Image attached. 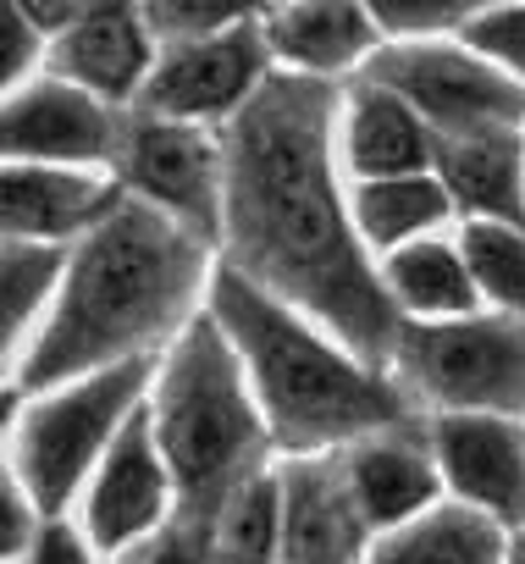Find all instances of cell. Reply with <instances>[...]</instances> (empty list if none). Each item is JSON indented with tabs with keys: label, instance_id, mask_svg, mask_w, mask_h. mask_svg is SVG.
<instances>
[{
	"label": "cell",
	"instance_id": "6da1fadb",
	"mask_svg": "<svg viewBox=\"0 0 525 564\" xmlns=\"http://www.w3.org/2000/svg\"><path fill=\"white\" fill-rule=\"evenodd\" d=\"M343 89L277 73L227 128L221 265L387 371L404 322L354 227L338 155Z\"/></svg>",
	"mask_w": 525,
	"mask_h": 564
},
{
	"label": "cell",
	"instance_id": "7a4b0ae2",
	"mask_svg": "<svg viewBox=\"0 0 525 564\" xmlns=\"http://www.w3.org/2000/svg\"><path fill=\"white\" fill-rule=\"evenodd\" d=\"M216 265L205 238L122 199L117 216L73 249L51 316L12 360V388L40 399L117 366H155L205 316Z\"/></svg>",
	"mask_w": 525,
	"mask_h": 564
},
{
	"label": "cell",
	"instance_id": "3957f363",
	"mask_svg": "<svg viewBox=\"0 0 525 564\" xmlns=\"http://www.w3.org/2000/svg\"><path fill=\"white\" fill-rule=\"evenodd\" d=\"M205 311L243 360V377L260 399L277 454L288 459L349 454L365 437L415 426V404L404 399L393 371L365 366L332 333L277 305L272 294H260L238 271L216 265Z\"/></svg>",
	"mask_w": 525,
	"mask_h": 564
},
{
	"label": "cell",
	"instance_id": "277c9868",
	"mask_svg": "<svg viewBox=\"0 0 525 564\" xmlns=\"http://www.w3.org/2000/svg\"><path fill=\"white\" fill-rule=\"evenodd\" d=\"M150 426L177 481V509L210 525L254 476L272 470V426L210 311L155 360Z\"/></svg>",
	"mask_w": 525,
	"mask_h": 564
},
{
	"label": "cell",
	"instance_id": "5b68a950",
	"mask_svg": "<svg viewBox=\"0 0 525 564\" xmlns=\"http://www.w3.org/2000/svg\"><path fill=\"white\" fill-rule=\"evenodd\" d=\"M150 382L155 366H117L56 393H40L23 404V415H12L7 476L34 498L45 520H62V509L95 481L100 459L150 404Z\"/></svg>",
	"mask_w": 525,
	"mask_h": 564
},
{
	"label": "cell",
	"instance_id": "8992f818",
	"mask_svg": "<svg viewBox=\"0 0 525 564\" xmlns=\"http://www.w3.org/2000/svg\"><path fill=\"white\" fill-rule=\"evenodd\" d=\"M393 382L426 421L437 415H503L525 421V322L475 311L464 322L404 327L393 349Z\"/></svg>",
	"mask_w": 525,
	"mask_h": 564
},
{
	"label": "cell",
	"instance_id": "52a82bcc",
	"mask_svg": "<svg viewBox=\"0 0 525 564\" xmlns=\"http://www.w3.org/2000/svg\"><path fill=\"white\" fill-rule=\"evenodd\" d=\"M360 78L393 89L431 128L437 144L475 133H525V84L475 56L464 40L382 45Z\"/></svg>",
	"mask_w": 525,
	"mask_h": 564
},
{
	"label": "cell",
	"instance_id": "ba28073f",
	"mask_svg": "<svg viewBox=\"0 0 525 564\" xmlns=\"http://www.w3.org/2000/svg\"><path fill=\"white\" fill-rule=\"evenodd\" d=\"M111 177L128 199L161 210L166 221L188 227L210 249H221V205H227V150L216 128L166 122L150 111H128L122 150Z\"/></svg>",
	"mask_w": 525,
	"mask_h": 564
},
{
	"label": "cell",
	"instance_id": "9c48e42d",
	"mask_svg": "<svg viewBox=\"0 0 525 564\" xmlns=\"http://www.w3.org/2000/svg\"><path fill=\"white\" fill-rule=\"evenodd\" d=\"M272 78H277V62H272L266 29H260V12H249L243 23H232L221 34L161 45L144 100L133 111L221 133Z\"/></svg>",
	"mask_w": 525,
	"mask_h": 564
},
{
	"label": "cell",
	"instance_id": "30bf717a",
	"mask_svg": "<svg viewBox=\"0 0 525 564\" xmlns=\"http://www.w3.org/2000/svg\"><path fill=\"white\" fill-rule=\"evenodd\" d=\"M122 122H128V111L40 73L7 95L0 139H7V161H23V166L111 172L117 150H122Z\"/></svg>",
	"mask_w": 525,
	"mask_h": 564
},
{
	"label": "cell",
	"instance_id": "8fae6325",
	"mask_svg": "<svg viewBox=\"0 0 525 564\" xmlns=\"http://www.w3.org/2000/svg\"><path fill=\"white\" fill-rule=\"evenodd\" d=\"M177 514H183L177 509V481L161 459L150 404H144L133 415V426L117 437V448L100 459L95 481L84 487V536L106 558H122V553L144 547L155 531H166Z\"/></svg>",
	"mask_w": 525,
	"mask_h": 564
},
{
	"label": "cell",
	"instance_id": "7c38bea8",
	"mask_svg": "<svg viewBox=\"0 0 525 564\" xmlns=\"http://www.w3.org/2000/svg\"><path fill=\"white\" fill-rule=\"evenodd\" d=\"M426 432L448 498L519 536L525 531V421L437 415L426 421Z\"/></svg>",
	"mask_w": 525,
	"mask_h": 564
},
{
	"label": "cell",
	"instance_id": "4fadbf2b",
	"mask_svg": "<svg viewBox=\"0 0 525 564\" xmlns=\"http://www.w3.org/2000/svg\"><path fill=\"white\" fill-rule=\"evenodd\" d=\"M283 470V564H365L376 531L349 487L343 454L277 459Z\"/></svg>",
	"mask_w": 525,
	"mask_h": 564
},
{
	"label": "cell",
	"instance_id": "5bb4252c",
	"mask_svg": "<svg viewBox=\"0 0 525 564\" xmlns=\"http://www.w3.org/2000/svg\"><path fill=\"white\" fill-rule=\"evenodd\" d=\"M155 56L161 45L144 23V7H84V18L62 40H51L45 73L117 111H133L155 73Z\"/></svg>",
	"mask_w": 525,
	"mask_h": 564
},
{
	"label": "cell",
	"instance_id": "9a60e30c",
	"mask_svg": "<svg viewBox=\"0 0 525 564\" xmlns=\"http://www.w3.org/2000/svg\"><path fill=\"white\" fill-rule=\"evenodd\" d=\"M122 183L111 172H73V166H23L7 161L0 177V227L18 243H56L78 249L95 227H106L122 205Z\"/></svg>",
	"mask_w": 525,
	"mask_h": 564
},
{
	"label": "cell",
	"instance_id": "2e32d148",
	"mask_svg": "<svg viewBox=\"0 0 525 564\" xmlns=\"http://www.w3.org/2000/svg\"><path fill=\"white\" fill-rule=\"evenodd\" d=\"M260 29H266L277 73L316 78V84H338V78L354 84L371 67V56L382 51V29H376L371 7H349V0H288V7H266Z\"/></svg>",
	"mask_w": 525,
	"mask_h": 564
},
{
	"label": "cell",
	"instance_id": "e0dca14e",
	"mask_svg": "<svg viewBox=\"0 0 525 564\" xmlns=\"http://www.w3.org/2000/svg\"><path fill=\"white\" fill-rule=\"evenodd\" d=\"M343 470H349V487H354L376 536H387V531L409 525L415 514L437 509L442 492H448L426 426H398V432L354 443L343 454Z\"/></svg>",
	"mask_w": 525,
	"mask_h": 564
},
{
	"label": "cell",
	"instance_id": "ac0fdd59",
	"mask_svg": "<svg viewBox=\"0 0 525 564\" xmlns=\"http://www.w3.org/2000/svg\"><path fill=\"white\" fill-rule=\"evenodd\" d=\"M338 155L354 183H382V177H415L437 166V139L431 128L382 84L354 78L343 84V117H338Z\"/></svg>",
	"mask_w": 525,
	"mask_h": 564
},
{
	"label": "cell",
	"instance_id": "d6986e66",
	"mask_svg": "<svg viewBox=\"0 0 525 564\" xmlns=\"http://www.w3.org/2000/svg\"><path fill=\"white\" fill-rule=\"evenodd\" d=\"M431 172L464 221L525 227V133L442 139Z\"/></svg>",
	"mask_w": 525,
	"mask_h": 564
},
{
	"label": "cell",
	"instance_id": "ffe728a7",
	"mask_svg": "<svg viewBox=\"0 0 525 564\" xmlns=\"http://www.w3.org/2000/svg\"><path fill=\"white\" fill-rule=\"evenodd\" d=\"M382 289L404 327H437L464 322L481 311V294L470 282V265L459 254V238H420L382 260Z\"/></svg>",
	"mask_w": 525,
	"mask_h": 564
},
{
	"label": "cell",
	"instance_id": "44dd1931",
	"mask_svg": "<svg viewBox=\"0 0 525 564\" xmlns=\"http://www.w3.org/2000/svg\"><path fill=\"white\" fill-rule=\"evenodd\" d=\"M508 531L453 498L415 514L409 525L376 536L365 564H508Z\"/></svg>",
	"mask_w": 525,
	"mask_h": 564
},
{
	"label": "cell",
	"instance_id": "7402d4cb",
	"mask_svg": "<svg viewBox=\"0 0 525 564\" xmlns=\"http://www.w3.org/2000/svg\"><path fill=\"white\" fill-rule=\"evenodd\" d=\"M354 227L365 238V249L376 254V265L420 238H442V221L459 216L448 188L437 183V172H415V177H382V183H354Z\"/></svg>",
	"mask_w": 525,
	"mask_h": 564
},
{
	"label": "cell",
	"instance_id": "603a6c76",
	"mask_svg": "<svg viewBox=\"0 0 525 564\" xmlns=\"http://www.w3.org/2000/svg\"><path fill=\"white\" fill-rule=\"evenodd\" d=\"M205 531L216 564H283V470L254 476Z\"/></svg>",
	"mask_w": 525,
	"mask_h": 564
},
{
	"label": "cell",
	"instance_id": "cb8c5ba5",
	"mask_svg": "<svg viewBox=\"0 0 525 564\" xmlns=\"http://www.w3.org/2000/svg\"><path fill=\"white\" fill-rule=\"evenodd\" d=\"M73 249L56 243H18L7 238V260H0V322H7V355H18V338H34L40 322L51 316L62 276H67Z\"/></svg>",
	"mask_w": 525,
	"mask_h": 564
},
{
	"label": "cell",
	"instance_id": "d4e9b609",
	"mask_svg": "<svg viewBox=\"0 0 525 564\" xmlns=\"http://www.w3.org/2000/svg\"><path fill=\"white\" fill-rule=\"evenodd\" d=\"M459 254L481 294V311L525 322V227L508 221H459Z\"/></svg>",
	"mask_w": 525,
	"mask_h": 564
},
{
	"label": "cell",
	"instance_id": "484cf974",
	"mask_svg": "<svg viewBox=\"0 0 525 564\" xmlns=\"http://www.w3.org/2000/svg\"><path fill=\"white\" fill-rule=\"evenodd\" d=\"M481 7L470 0H371V18L387 34V45H431L459 40Z\"/></svg>",
	"mask_w": 525,
	"mask_h": 564
},
{
	"label": "cell",
	"instance_id": "4316f807",
	"mask_svg": "<svg viewBox=\"0 0 525 564\" xmlns=\"http://www.w3.org/2000/svg\"><path fill=\"white\" fill-rule=\"evenodd\" d=\"M459 40L492 67H503L514 84H525V0L519 7H481Z\"/></svg>",
	"mask_w": 525,
	"mask_h": 564
},
{
	"label": "cell",
	"instance_id": "83f0119b",
	"mask_svg": "<svg viewBox=\"0 0 525 564\" xmlns=\"http://www.w3.org/2000/svg\"><path fill=\"white\" fill-rule=\"evenodd\" d=\"M249 12L243 7H188V0H155V7H144V23L155 34V45H177V40H205V34H221L232 23H243Z\"/></svg>",
	"mask_w": 525,
	"mask_h": 564
},
{
	"label": "cell",
	"instance_id": "f1b7e54d",
	"mask_svg": "<svg viewBox=\"0 0 525 564\" xmlns=\"http://www.w3.org/2000/svg\"><path fill=\"white\" fill-rule=\"evenodd\" d=\"M51 56V40L34 29V18L23 7H7L0 12V67H7V95L23 89Z\"/></svg>",
	"mask_w": 525,
	"mask_h": 564
},
{
	"label": "cell",
	"instance_id": "f546056e",
	"mask_svg": "<svg viewBox=\"0 0 525 564\" xmlns=\"http://www.w3.org/2000/svg\"><path fill=\"white\" fill-rule=\"evenodd\" d=\"M117 564H216V558H210V531L199 520L177 514L166 531H155L144 547L122 553Z\"/></svg>",
	"mask_w": 525,
	"mask_h": 564
},
{
	"label": "cell",
	"instance_id": "4dcf8cb0",
	"mask_svg": "<svg viewBox=\"0 0 525 564\" xmlns=\"http://www.w3.org/2000/svg\"><path fill=\"white\" fill-rule=\"evenodd\" d=\"M95 542L84 531H73L67 520H45V531L34 536V547L23 553V564H95Z\"/></svg>",
	"mask_w": 525,
	"mask_h": 564
},
{
	"label": "cell",
	"instance_id": "1f68e13d",
	"mask_svg": "<svg viewBox=\"0 0 525 564\" xmlns=\"http://www.w3.org/2000/svg\"><path fill=\"white\" fill-rule=\"evenodd\" d=\"M508 564H525V531H519V536L508 542Z\"/></svg>",
	"mask_w": 525,
	"mask_h": 564
}]
</instances>
